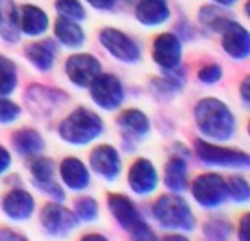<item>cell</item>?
<instances>
[{
  "mask_svg": "<svg viewBox=\"0 0 250 241\" xmlns=\"http://www.w3.org/2000/svg\"><path fill=\"white\" fill-rule=\"evenodd\" d=\"M226 188L228 193L236 200V202H247L250 197V190H249V183L245 181L240 176H231L226 183Z\"/></svg>",
  "mask_w": 250,
  "mask_h": 241,
  "instance_id": "83f0119b",
  "label": "cell"
},
{
  "mask_svg": "<svg viewBox=\"0 0 250 241\" xmlns=\"http://www.w3.org/2000/svg\"><path fill=\"white\" fill-rule=\"evenodd\" d=\"M204 233L206 236L212 238V240H226L229 234V224L221 219L211 221V222L206 224Z\"/></svg>",
  "mask_w": 250,
  "mask_h": 241,
  "instance_id": "f546056e",
  "label": "cell"
},
{
  "mask_svg": "<svg viewBox=\"0 0 250 241\" xmlns=\"http://www.w3.org/2000/svg\"><path fill=\"white\" fill-rule=\"evenodd\" d=\"M129 185L139 195L151 193L158 186V175L147 159H137L129 171Z\"/></svg>",
  "mask_w": 250,
  "mask_h": 241,
  "instance_id": "4fadbf2b",
  "label": "cell"
},
{
  "mask_svg": "<svg viewBox=\"0 0 250 241\" xmlns=\"http://www.w3.org/2000/svg\"><path fill=\"white\" fill-rule=\"evenodd\" d=\"M195 121L202 134L216 141H228L235 132V118L225 103L206 98L195 106Z\"/></svg>",
  "mask_w": 250,
  "mask_h": 241,
  "instance_id": "6da1fadb",
  "label": "cell"
},
{
  "mask_svg": "<svg viewBox=\"0 0 250 241\" xmlns=\"http://www.w3.org/2000/svg\"><path fill=\"white\" fill-rule=\"evenodd\" d=\"M108 207H110L113 217L118 221V224L127 233H130V236H134L136 240H154L156 238L151 227L144 222L141 214L137 212L136 205L130 202V199L118 195V193L108 195Z\"/></svg>",
  "mask_w": 250,
  "mask_h": 241,
  "instance_id": "277c9868",
  "label": "cell"
},
{
  "mask_svg": "<svg viewBox=\"0 0 250 241\" xmlns=\"http://www.w3.org/2000/svg\"><path fill=\"white\" fill-rule=\"evenodd\" d=\"M247 231H249V216H245L242 219V224H240V240L242 241H247L249 240V234H247Z\"/></svg>",
  "mask_w": 250,
  "mask_h": 241,
  "instance_id": "e575fe53",
  "label": "cell"
},
{
  "mask_svg": "<svg viewBox=\"0 0 250 241\" xmlns=\"http://www.w3.org/2000/svg\"><path fill=\"white\" fill-rule=\"evenodd\" d=\"M91 168L106 180H113L120 173V158L111 145H100L91 152Z\"/></svg>",
  "mask_w": 250,
  "mask_h": 241,
  "instance_id": "5bb4252c",
  "label": "cell"
},
{
  "mask_svg": "<svg viewBox=\"0 0 250 241\" xmlns=\"http://www.w3.org/2000/svg\"><path fill=\"white\" fill-rule=\"evenodd\" d=\"M195 151L206 164L228 166V168H247L250 164V158L245 152L218 147V145H211L204 141H195Z\"/></svg>",
  "mask_w": 250,
  "mask_h": 241,
  "instance_id": "8992f818",
  "label": "cell"
},
{
  "mask_svg": "<svg viewBox=\"0 0 250 241\" xmlns=\"http://www.w3.org/2000/svg\"><path fill=\"white\" fill-rule=\"evenodd\" d=\"M60 137L74 145H84L101 135L103 132V121L96 113L77 108L60 123Z\"/></svg>",
  "mask_w": 250,
  "mask_h": 241,
  "instance_id": "7a4b0ae2",
  "label": "cell"
},
{
  "mask_svg": "<svg viewBox=\"0 0 250 241\" xmlns=\"http://www.w3.org/2000/svg\"><path fill=\"white\" fill-rule=\"evenodd\" d=\"M42 222L50 234L62 236L76 227L77 216L59 203H48L42 210Z\"/></svg>",
  "mask_w": 250,
  "mask_h": 241,
  "instance_id": "8fae6325",
  "label": "cell"
},
{
  "mask_svg": "<svg viewBox=\"0 0 250 241\" xmlns=\"http://www.w3.org/2000/svg\"><path fill=\"white\" fill-rule=\"evenodd\" d=\"M242 98H243V103L249 104V79H245L242 84Z\"/></svg>",
  "mask_w": 250,
  "mask_h": 241,
  "instance_id": "d590c367",
  "label": "cell"
},
{
  "mask_svg": "<svg viewBox=\"0 0 250 241\" xmlns=\"http://www.w3.org/2000/svg\"><path fill=\"white\" fill-rule=\"evenodd\" d=\"M65 72L74 84H77L81 87H86L101 72V65L93 55L79 53V55H72L67 60Z\"/></svg>",
  "mask_w": 250,
  "mask_h": 241,
  "instance_id": "9c48e42d",
  "label": "cell"
},
{
  "mask_svg": "<svg viewBox=\"0 0 250 241\" xmlns=\"http://www.w3.org/2000/svg\"><path fill=\"white\" fill-rule=\"evenodd\" d=\"M221 76H223V70L218 63H209V65L202 67V69L199 70V80L204 84L218 82V80L221 79Z\"/></svg>",
  "mask_w": 250,
  "mask_h": 241,
  "instance_id": "4dcf8cb0",
  "label": "cell"
},
{
  "mask_svg": "<svg viewBox=\"0 0 250 241\" xmlns=\"http://www.w3.org/2000/svg\"><path fill=\"white\" fill-rule=\"evenodd\" d=\"M100 40L103 46L115 57V59L122 60V62H137L141 59V50L129 36H125L124 33L117 31V29H103L100 35Z\"/></svg>",
  "mask_w": 250,
  "mask_h": 241,
  "instance_id": "ba28073f",
  "label": "cell"
},
{
  "mask_svg": "<svg viewBox=\"0 0 250 241\" xmlns=\"http://www.w3.org/2000/svg\"><path fill=\"white\" fill-rule=\"evenodd\" d=\"M55 7L60 14L72 19V21H81L86 18V12L77 0H55Z\"/></svg>",
  "mask_w": 250,
  "mask_h": 241,
  "instance_id": "4316f807",
  "label": "cell"
},
{
  "mask_svg": "<svg viewBox=\"0 0 250 241\" xmlns=\"http://www.w3.org/2000/svg\"><path fill=\"white\" fill-rule=\"evenodd\" d=\"M2 209L11 219H28L35 210V200L24 190H12L2 200Z\"/></svg>",
  "mask_w": 250,
  "mask_h": 241,
  "instance_id": "9a60e30c",
  "label": "cell"
},
{
  "mask_svg": "<svg viewBox=\"0 0 250 241\" xmlns=\"http://www.w3.org/2000/svg\"><path fill=\"white\" fill-rule=\"evenodd\" d=\"M153 59L158 65H161L163 69H175L180 63L182 59V45L180 40L175 35H160L154 40L153 45Z\"/></svg>",
  "mask_w": 250,
  "mask_h": 241,
  "instance_id": "7c38bea8",
  "label": "cell"
},
{
  "mask_svg": "<svg viewBox=\"0 0 250 241\" xmlns=\"http://www.w3.org/2000/svg\"><path fill=\"white\" fill-rule=\"evenodd\" d=\"M76 216L83 221H93L98 216V203L94 199H79L76 203Z\"/></svg>",
  "mask_w": 250,
  "mask_h": 241,
  "instance_id": "f1b7e54d",
  "label": "cell"
},
{
  "mask_svg": "<svg viewBox=\"0 0 250 241\" xmlns=\"http://www.w3.org/2000/svg\"><path fill=\"white\" fill-rule=\"evenodd\" d=\"M60 176L63 183L72 190H83L89 185V171L76 158H67L60 164Z\"/></svg>",
  "mask_w": 250,
  "mask_h": 241,
  "instance_id": "d6986e66",
  "label": "cell"
},
{
  "mask_svg": "<svg viewBox=\"0 0 250 241\" xmlns=\"http://www.w3.org/2000/svg\"><path fill=\"white\" fill-rule=\"evenodd\" d=\"M31 173L35 183L38 185V188L45 190L46 193H50L52 197H55L57 200H63V192L53 180V162L50 159L40 158L35 159L31 164Z\"/></svg>",
  "mask_w": 250,
  "mask_h": 241,
  "instance_id": "2e32d148",
  "label": "cell"
},
{
  "mask_svg": "<svg viewBox=\"0 0 250 241\" xmlns=\"http://www.w3.org/2000/svg\"><path fill=\"white\" fill-rule=\"evenodd\" d=\"M19 113H21V110L16 103L9 100H0V123L14 121Z\"/></svg>",
  "mask_w": 250,
  "mask_h": 241,
  "instance_id": "1f68e13d",
  "label": "cell"
},
{
  "mask_svg": "<svg viewBox=\"0 0 250 241\" xmlns=\"http://www.w3.org/2000/svg\"><path fill=\"white\" fill-rule=\"evenodd\" d=\"M55 35L65 46L77 48L84 43V33L72 19L69 18H59L55 22Z\"/></svg>",
  "mask_w": 250,
  "mask_h": 241,
  "instance_id": "603a6c76",
  "label": "cell"
},
{
  "mask_svg": "<svg viewBox=\"0 0 250 241\" xmlns=\"http://www.w3.org/2000/svg\"><path fill=\"white\" fill-rule=\"evenodd\" d=\"M118 123L125 132H129L130 135L136 137H144L149 132V121H147L146 115L139 110H127L120 115Z\"/></svg>",
  "mask_w": 250,
  "mask_h": 241,
  "instance_id": "d4e9b609",
  "label": "cell"
},
{
  "mask_svg": "<svg viewBox=\"0 0 250 241\" xmlns=\"http://www.w3.org/2000/svg\"><path fill=\"white\" fill-rule=\"evenodd\" d=\"M9 164H11V156H9L7 149L0 145V173H4L9 168Z\"/></svg>",
  "mask_w": 250,
  "mask_h": 241,
  "instance_id": "d6a6232c",
  "label": "cell"
},
{
  "mask_svg": "<svg viewBox=\"0 0 250 241\" xmlns=\"http://www.w3.org/2000/svg\"><path fill=\"white\" fill-rule=\"evenodd\" d=\"M192 195L201 205L204 207H218L226 200L228 188L223 176L214 173H206L195 178L192 186Z\"/></svg>",
  "mask_w": 250,
  "mask_h": 241,
  "instance_id": "5b68a950",
  "label": "cell"
},
{
  "mask_svg": "<svg viewBox=\"0 0 250 241\" xmlns=\"http://www.w3.org/2000/svg\"><path fill=\"white\" fill-rule=\"evenodd\" d=\"M91 86V96H93L94 103L98 106L104 108V110H115L120 106L122 100H124V89H122L120 80L115 76L110 74H98L93 79Z\"/></svg>",
  "mask_w": 250,
  "mask_h": 241,
  "instance_id": "52a82bcc",
  "label": "cell"
},
{
  "mask_svg": "<svg viewBox=\"0 0 250 241\" xmlns=\"http://www.w3.org/2000/svg\"><path fill=\"white\" fill-rule=\"evenodd\" d=\"M18 86V69L7 57L0 55V96H7Z\"/></svg>",
  "mask_w": 250,
  "mask_h": 241,
  "instance_id": "484cf974",
  "label": "cell"
},
{
  "mask_svg": "<svg viewBox=\"0 0 250 241\" xmlns=\"http://www.w3.org/2000/svg\"><path fill=\"white\" fill-rule=\"evenodd\" d=\"M5 238H12V240H19V234L9 233V231H0V240H5Z\"/></svg>",
  "mask_w": 250,
  "mask_h": 241,
  "instance_id": "8d00e7d4",
  "label": "cell"
},
{
  "mask_svg": "<svg viewBox=\"0 0 250 241\" xmlns=\"http://www.w3.org/2000/svg\"><path fill=\"white\" fill-rule=\"evenodd\" d=\"M170 16L167 0H139L136 7V18L146 26H158Z\"/></svg>",
  "mask_w": 250,
  "mask_h": 241,
  "instance_id": "ac0fdd59",
  "label": "cell"
},
{
  "mask_svg": "<svg viewBox=\"0 0 250 241\" xmlns=\"http://www.w3.org/2000/svg\"><path fill=\"white\" fill-rule=\"evenodd\" d=\"M87 2H89L93 7L101 9V11H108V9H111L115 4V0H87Z\"/></svg>",
  "mask_w": 250,
  "mask_h": 241,
  "instance_id": "836d02e7",
  "label": "cell"
},
{
  "mask_svg": "<svg viewBox=\"0 0 250 241\" xmlns=\"http://www.w3.org/2000/svg\"><path fill=\"white\" fill-rule=\"evenodd\" d=\"M153 212L158 222L168 229L192 231L195 227V219L188 203L177 195L160 197V200L154 203Z\"/></svg>",
  "mask_w": 250,
  "mask_h": 241,
  "instance_id": "3957f363",
  "label": "cell"
},
{
  "mask_svg": "<svg viewBox=\"0 0 250 241\" xmlns=\"http://www.w3.org/2000/svg\"><path fill=\"white\" fill-rule=\"evenodd\" d=\"M18 22L22 33L29 36H38L48 28V16L35 5H22L18 11Z\"/></svg>",
  "mask_w": 250,
  "mask_h": 241,
  "instance_id": "e0dca14e",
  "label": "cell"
},
{
  "mask_svg": "<svg viewBox=\"0 0 250 241\" xmlns=\"http://www.w3.org/2000/svg\"><path fill=\"white\" fill-rule=\"evenodd\" d=\"M0 31L9 41L19 40L18 9L14 7L12 0H0Z\"/></svg>",
  "mask_w": 250,
  "mask_h": 241,
  "instance_id": "44dd1931",
  "label": "cell"
},
{
  "mask_svg": "<svg viewBox=\"0 0 250 241\" xmlns=\"http://www.w3.org/2000/svg\"><path fill=\"white\" fill-rule=\"evenodd\" d=\"M28 60L40 70H50L55 60V45L52 41H40L26 46Z\"/></svg>",
  "mask_w": 250,
  "mask_h": 241,
  "instance_id": "ffe728a7",
  "label": "cell"
},
{
  "mask_svg": "<svg viewBox=\"0 0 250 241\" xmlns=\"http://www.w3.org/2000/svg\"><path fill=\"white\" fill-rule=\"evenodd\" d=\"M223 35V48L229 57L236 60H243L250 53V36L243 26L236 24L229 19L221 28Z\"/></svg>",
  "mask_w": 250,
  "mask_h": 241,
  "instance_id": "30bf717a",
  "label": "cell"
},
{
  "mask_svg": "<svg viewBox=\"0 0 250 241\" xmlns=\"http://www.w3.org/2000/svg\"><path fill=\"white\" fill-rule=\"evenodd\" d=\"M165 183L171 192L178 193L184 192L187 186V164L184 159L173 158L168 161L167 168H165Z\"/></svg>",
  "mask_w": 250,
  "mask_h": 241,
  "instance_id": "7402d4cb",
  "label": "cell"
},
{
  "mask_svg": "<svg viewBox=\"0 0 250 241\" xmlns=\"http://www.w3.org/2000/svg\"><path fill=\"white\" fill-rule=\"evenodd\" d=\"M216 2L221 5H231V4H235L236 0H216Z\"/></svg>",
  "mask_w": 250,
  "mask_h": 241,
  "instance_id": "74e56055",
  "label": "cell"
},
{
  "mask_svg": "<svg viewBox=\"0 0 250 241\" xmlns=\"http://www.w3.org/2000/svg\"><path fill=\"white\" fill-rule=\"evenodd\" d=\"M12 144H14L16 151L19 154H24V156L36 154V152H40L45 147V142H43L42 135L35 130H28V128L16 132L12 135Z\"/></svg>",
  "mask_w": 250,
  "mask_h": 241,
  "instance_id": "cb8c5ba5",
  "label": "cell"
}]
</instances>
